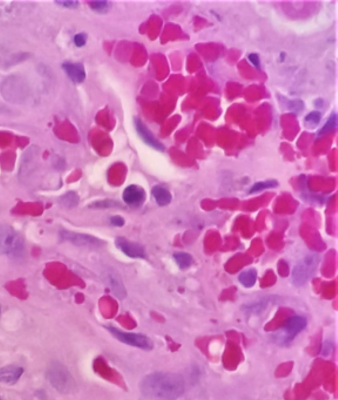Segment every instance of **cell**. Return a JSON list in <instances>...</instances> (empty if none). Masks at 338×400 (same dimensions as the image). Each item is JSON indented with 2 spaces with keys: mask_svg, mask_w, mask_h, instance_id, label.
I'll list each match as a JSON object with an SVG mask.
<instances>
[{
  "mask_svg": "<svg viewBox=\"0 0 338 400\" xmlns=\"http://www.w3.org/2000/svg\"><path fill=\"white\" fill-rule=\"evenodd\" d=\"M141 393L150 400H178L184 393V377L175 372H153L140 383Z\"/></svg>",
  "mask_w": 338,
  "mask_h": 400,
  "instance_id": "cell-1",
  "label": "cell"
},
{
  "mask_svg": "<svg viewBox=\"0 0 338 400\" xmlns=\"http://www.w3.org/2000/svg\"><path fill=\"white\" fill-rule=\"evenodd\" d=\"M47 378L54 389L62 393H72L76 391V379L65 365L59 362L50 363L46 373Z\"/></svg>",
  "mask_w": 338,
  "mask_h": 400,
  "instance_id": "cell-2",
  "label": "cell"
},
{
  "mask_svg": "<svg viewBox=\"0 0 338 400\" xmlns=\"http://www.w3.org/2000/svg\"><path fill=\"white\" fill-rule=\"evenodd\" d=\"M24 248L25 242L22 235L6 224H0V253L19 255L24 251Z\"/></svg>",
  "mask_w": 338,
  "mask_h": 400,
  "instance_id": "cell-3",
  "label": "cell"
},
{
  "mask_svg": "<svg viewBox=\"0 0 338 400\" xmlns=\"http://www.w3.org/2000/svg\"><path fill=\"white\" fill-rule=\"evenodd\" d=\"M320 257L316 254H310L306 257H304L300 263L296 264V267L292 270V282L297 287H303L308 283L315 274L318 267Z\"/></svg>",
  "mask_w": 338,
  "mask_h": 400,
  "instance_id": "cell-4",
  "label": "cell"
},
{
  "mask_svg": "<svg viewBox=\"0 0 338 400\" xmlns=\"http://www.w3.org/2000/svg\"><path fill=\"white\" fill-rule=\"evenodd\" d=\"M108 331L110 332L112 335L114 336L116 339H119L120 342L124 343V344L135 346V348H140L144 350H150L153 349V342L150 341L147 336L140 335V334H134V332H126V331H121L119 329L113 328V327H108Z\"/></svg>",
  "mask_w": 338,
  "mask_h": 400,
  "instance_id": "cell-5",
  "label": "cell"
},
{
  "mask_svg": "<svg viewBox=\"0 0 338 400\" xmlns=\"http://www.w3.org/2000/svg\"><path fill=\"white\" fill-rule=\"evenodd\" d=\"M62 238L65 241H68L70 243L79 245V247H88V248H98L104 244L102 241L99 238L90 236V235L70 233V231H62Z\"/></svg>",
  "mask_w": 338,
  "mask_h": 400,
  "instance_id": "cell-6",
  "label": "cell"
},
{
  "mask_svg": "<svg viewBox=\"0 0 338 400\" xmlns=\"http://www.w3.org/2000/svg\"><path fill=\"white\" fill-rule=\"evenodd\" d=\"M306 318L303 316H294L286 323L284 327L280 329L282 334H280V338L286 339V341H290V339L295 338L297 334L303 331L306 327Z\"/></svg>",
  "mask_w": 338,
  "mask_h": 400,
  "instance_id": "cell-7",
  "label": "cell"
},
{
  "mask_svg": "<svg viewBox=\"0 0 338 400\" xmlns=\"http://www.w3.org/2000/svg\"><path fill=\"white\" fill-rule=\"evenodd\" d=\"M116 247L120 249L122 253L132 258H144L146 257V251L142 245L135 243V242L128 241L127 238L119 237L116 238Z\"/></svg>",
  "mask_w": 338,
  "mask_h": 400,
  "instance_id": "cell-8",
  "label": "cell"
},
{
  "mask_svg": "<svg viewBox=\"0 0 338 400\" xmlns=\"http://www.w3.org/2000/svg\"><path fill=\"white\" fill-rule=\"evenodd\" d=\"M124 201L128 206H140L146 200V191L138 186H130L124 191Z\"/></svg>",
  "mask_w": 338,
  "mask_h": 400,
  "instance_id": "cell-9",
  "label": "cell"
},
{
  "mask_svg": "<svg viewBox=\"0 0 338 400\" xmlns=\"http://www.w3.org/2000/svg\"><path fill=\"white\" fill-rule=\"evenodd\" d=\"M24 375V368L18 365H6L0 368V383L16 384Z\"/></svg>",
  "mask_w": 338,
  "mask_h": 400,
  "instance_id": "cell-10",
  "label": "cell"
},
{
  "mask_svg": "<svg viewBox=\"0 0 338 400\" xmlns=\"http://www.w3.org/2000/svg\"><path fill=\"white\" fill-rule=\"evenodd\" d=\"M135 128H136L138 134L141 136V139H142L144 142H146L147 144H150V147L155 148V149L164 152V144H162L160 141H158L156 137H155L153 134L150 132V129L144 126V123L142 122V121L135 119Z\"/></svg>",
  "mask_w": 338,
  "mask_h": 400,
  "instance_id": "cell-11",
  "label": "cell"
},
{
  "mask_svg": "<svg viewBox=\"0 0 338 400\" xmlns=\"http://www.w3.org/2000/svg\"><path fill=\"white\" fill-rule=\"evenodd\" d=\"M64 69L67 73V75L73 80L74 82H82L84 78H86V70H84V66L80 63H72L66 62L64 63Z\"/></svg>",
  "mask_w": 338,
  "mask_h": 400,
  "instance_id": "cell-12",
  "label": "cell"
},
{
  "mask_svg": "<svg viewBox=\"0 0 338 400\" xmlns=\"http://www.w3.org/2000/svg\"><path fill=\"white\" fill-rule=\"evenodd\" d=\"M107 281H108V284H110L112 292H113V294L116 295L118 298H120V299L126 298V296H127L126 289H124V283L121 282L119 276H116V275L112 274L110 272V274H108Z\"/></svg>",
  "mask_w": 338,
  "mask_h": 400,
  "instance_id": "cell-13",
  "label": "cell"
},
{
  "mask_svg": "<svg viewBox=\"0 0 338 400\" xmlns=\"http://www.w3.org/2000/svg\"><path fill=\"white\" fill-rule=\"evenodd\" d=\"M152 193H153V196L158 206L164 207L172 202V194L169 193V190H167L164 187L161 186L154 187Z\"/></svg>",
  "mask_w": 338,
  "mask_h": 400,
  "instance_id": "cell-14",
  "label": "cell"
},
{
  "mask_svg": "<svg viewBox=\"0 0 338 400\" xmlns=\"http://www.w3.org/2000/svg\"><path fill=\"white\" fill-rule=\"evenodd\" d=\"M256 280H258V272L255 269H248V270L241 272V275L238 276L240 283L246 288H252L256 283Z\"/></svg>",
  "mask_w": 338,
  "mask_h": 400,
  "instance_id": "cell-15",
  "label": "cell"
},
{
  "mask_svg": "<svg viewBox=\"0 0 338 400\" xmlns=\"http://www.w3.org/2000/svg\"><path fill=\"white\" fill-rule=\"evenodd\" d=\"M60 204L65 208H74L79 204V195L74 191H70L60 198Z\"/></svg>",
  "mask_w": 338,
  "mask_h": 400,
  "instance_id": "cell-16",
  "label": "cell"
},
{
  "mask_svg": "<svg viewBox=\"0 0 338 400\" xmlns=\"http://www.w3.org/2000/svg\"><path fill=\"white\" fill-rule=\"evenodd\" d=\"M174 260L181 269H187L192 264V255L187 253H176L174 255Z\"/></svg>",
  "mask_w": 338,
  "mask_h": 400,
  "instance_id": "cell-17",
  "label": "cell"
},
{
  "mask_svg": "<svg viewBox=\"0 0 338 400\" xmlns=\"http://www.w3.org/2000/svg\"><path fill=\"white\" fill-rule=\"evenodd\" d=\"M277 186H278V182H277V181H274V180L264 181V182H258V183L254 184L252 189H250V194L258 193V191H261L263 189H268V188H275Z\"/></svg>",
  "mask_w": 338,
  "mask_h": 400,
  "instance_id": "cell-18",
  "label": "cell"
},
{
  "mask_svg": "<svg viewBox=\"0 0 338 400\" xmlns=\"http://www.w3.org/2000/svg\"><path fill=\"white\" fill-rule=\"evenodd\" d=\"M90 8L93 9V11L104 13V12L107 11L108 7H110V2H107V1H94V2H90Z\"/></svg>",
  "mask_w": 338,
  "mask_h": 400,
  "instance_id": "cell-19",
  "label": "cell"
},
{
  "mask_svg": "<svg viewBox=\"0 0 338 400\" xmlns=\"http://www.w3.org/2000/svg\"><path fill=\"white\" fill-rule=\"evenodd\" d=\"M336 124H337V117H336V114H334L332 116H331V119L328 121V123L326 126L323 127V129L320 130V134H326L328 132H331V130H334L336 128Z\"/></svg>",
  "mask_w": 338,
  "mask_h": 400,
  "instance_id": "cell-20",
  "label": "cell"
},
{
  "mask_svg": "<svg viewBox=\"0 0 338 400\" xmlns=\"http://www.w3.org/2000/svg\"><path fill=\"white\" fill-rule=\"evenodd\" d=\"M114 206H119L116 201H98V202L90 204L92 208H112Z\"/></svg>",
  "mask_w": 338,
  "mask_h": 400,
  "instance_id": "cell-21",
  "label": "cell"
},
{
  "mask_svg": "<svg viewBox=\"0 0 338 400\" xmlns=\"http://www.w3.org/2000/svg\"><path fill=\"white\" fill-rule=\"evenodd\" d=\"M320 120V113H318V112L310 113L309 115H306V122L310 123V124H314V126L318 123Z\"/></svg>",
  "mask_w": 338,
  "mask_h": 400,
  "instance_id": "cell-22",
  "label": "cell"
},
{
  "mask_svg": "<svg viewBox=\"0 0 338 400\" xmlns=\"http://www.w3.org/2000/svg\"><path fill=\"white\" fill-rule=\"evenodd\" d=\"M86 41H87V36H86V34H82V33H81V34H76V36H74V42H76V45L78 47L84 46L86 45Z\"/></svg>",
  "mask_w": 338,
  "mask_h": 400,
  "instance_id": "cell-23",
  "label": "cell"
},
{
  "mask_svg": "<svg viewBox=\"0 0 338 400\" xmlns=\"http://www.w3.org/2000/svg\"><path fill=\"white\" fill-rule=\"evenodd\" d=\"M289 108L294 110V112H300V110L303 109V102L302 101H292L290 102Z\"/></svg>",
  "mask_w": 338,
  "mask_h": 400,
  "instance_id": "cell-24",
  "label": "cell"
},
{
  "mask_svg": "<svg viewBox=\"0 0 338 400\" xmlns=\"http://www.w3.org/2000/svg\"><path fill=\"white\" fill-rule=\"evenodd\" d=\"M110 223L116 227H122L124 224V220L121 216H114L110 218Z\"/></svg>",
  "mask_w": 338,
  "mask_h": 400,
  "instance_id": "cell-25",
  "label": "cell"
},
{
  "mask_svg": "<svg viewBox=\"0 0 338 400\" xmlns=\"http://www.w3.org/2000/svg\"><path fill=\"white\" fill-rule=\"evenodd\" d=\"M249 60H250V62H252V65L256 67V68H258V67H260V58H258V54H250L249 55Z\"/></svg>",
  "mask_w": 338,
  "mask_h": 400,
  "instance_id": "cell-26",
  "label": "cell"
},
{
  "mask_svg": "<svg viewBox=\"0 0 338 400\" xmlns=\"http://www.w3.org/2000/svg\"><path fill=\"white\" fill-rule=\"evenodd\" d=\"M58 4L65 6V7H76V6L79 5L78 4V1H59Z\"/></svg>",
  "mask_w": 338,
  "mask_h": 400,
  "instance_id": "cell-27",
  "label": "cell"
},
{
  "mask_svg": "<svg viewBox=\"0 0 338 400\" xmlns=\"http://www.w3.org/2000/svg\"><path fill=\"white\" fill-rule=\"evenodd\" d=\"M0 314H2V305H0Z\"/></svg>",
  "mask_w": 338,
  "mask_h": 400,
  "instance_id": "cell-28",
  "label": "cell"
}]
</instances>
